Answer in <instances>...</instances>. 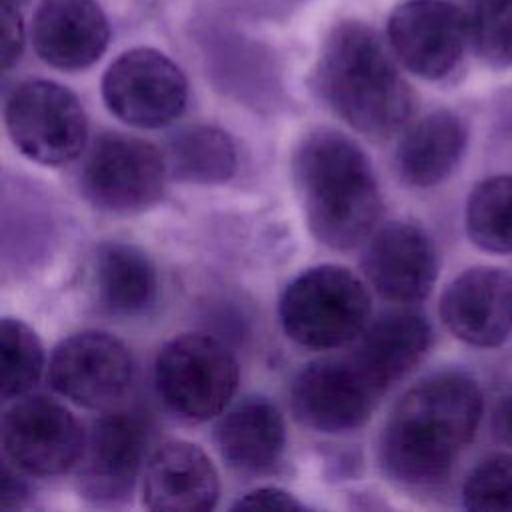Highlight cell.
<instances>
[{
  "label": "cell",
  "instance_id": "cell-6",
  "mask_svg": "<svg viewBox=\"0 0 512 512\" xmlns=\"http://www.w3.org/2000/svg\"><path fill=\"white\" fill-rule=\"evenodd\" d=\"M166 156L150 142L106 132L100 134L80 168V190L98 210L132 214L156 204L168 178Z\"/></svg>",
  "mask_w": 512,
  "mask_h": 512
},
{
  "label": "cell",
  "instance_id": "cell-13",
  "mask_svg": "<svg viewBox=\"0 0 512 512\" xmlns=\"http://www.w3.org/2000/svg\"><path fill=\"white\" fill-rule=\"evenodd\" d=\"M376 402L378 396L348 358L308 362L290 386L294 416L304 426L326 434L360 428Z\"/></svg>",
  "mask_w": 512,
  "mask_h": 512
},
{
  "label": "cell",
  "instance_id": "cell-5",
  "mask_svg": "<svg viewBox=\"0 0 512 512\" xmlns=\"http://www.w3.org/2000/svg\"><path fill=\"white\" fill-rule=\"evenodd\" d=\"M238 362L214 336L188 332L168 340L154 364L162 404L186 422L218 416L238 388Z\"/></svg>",
  "mask_w": 512,
  "mask_h": 512
},
{
  "label": "cell",
  "instance_id": "cell-30",
  "mask_svg": "<svg viewBox=\"0 0 512 512\" xmlns=\"http://www.w3.org/2000/svg\"><path fill=\"white\" fill-rule=\"evenodd\" d=\"M498 426H500V432L512 440V394L506 396L498 408Z\"/></svg>",
  "mask_w": 512,
  "mask_h": 512
},
{
  "label": "cell",
  "instance_id": "cell-21",
  "mask_svg": "<svg viewBox=\"0 0 512 512\" xmlns=\"http://www.w3.org/2000/svg\"><path fill=\"white\" fill-rule=\"evenodd\" d=\"M92 276L98 302L116 316L142 314L156 302V268L132 244L106 242L98 246Z\"/></svg>",
  "mask_w": 512,
  "mask_h": 512
},
{
  "label": "cell",
  "instance_id": "cell-3",
  "mask_svg": "<svg viewBox=\"0 0 512 512\" xmlns=\"http://www.w3.org/2000/svg\"><path fill=\"white\" fill-rule=\"evenodd\" d=\"M318 88L326 104L370 138L398 132L414 110V94L374 28L346 20L324 40Z\"/></svg>",
  "mask_w": 512,
  "mask_h": 512
},
{
  "label": "cell",
  "instance_id": "cell-24",
  "mask_svg": "<svg viewBox=\"0 0 512 512\" xmlns=\"http://www.w3.org/2000/svg\"><path fill=\"white\" fill-rule=\"evenodd\" d=\"M2 356V398L26 394L40 378L44 354L36 332L16 318H4L0 324Z\"/></svg>",
  "mask_w": 512,
  "mask_h": 512
},
{
  "label": "cell",
  "instance_id": "cell-9",
  "mask_svg": "<svg viewBox=\"0 0 512 512\" xmlns=\"http://www.w3.org/2000/svg\"><path fill=\"white\" fill-rule=\"evenodd\" d=\"M102 98L124 124L160 128L176 120L188 100L184 72L154 48L120 54L104 72Z\"/></svg>",
  "mask_w": 512,
  "mask_h": 512
},
{
  "label": "cell",
  "instance_id": "cell-14",
  "mask_svg": "<svg viewBox=\"0 0 512 512\" xmlns=\"http://www.w3.org/2000/svg\"><path fill=\"white\" fill-rule=\"evenodd\" d=\"M362 270L386 300L400 304L420 302L436 282V248L420 226L388 222L370 234Z\"/></svg>",
  "mask_w": 512,
  "mask_h": 512
},
{
  "label": "cell",
  "instance_id": "cell-16",
  "mask_svg": "<svg viewBox=\"0 0 512 512\" xmlns=\"http://www.w3.org/2000/svg\"><path fill=\"white\" fill-rule=\"evenodd\" d=\"M220 496L214 464L196 444H162L146 462L142 504L154 512H206Z\"/></svg>",
  "mask_w": 512,
  "mask_h": 512
},
{
  "label": "cell",
  "instance_id": "cell-29",
  "mask_svg": "<svg viewBox=\"0 0 512 512\" xmlns=\"http://www.w3.org/2000/svg\"><path fill=\"white\" fill-rule=\"evenodd\" d=\"M16 472L18 470L6 460L2 466V488H0V500H2L4 510L20 508L24 504V500L28 498V488Z\"/></svg>",
  "mask_w": 512,
  "mask_h": 512
},
{
  "label": "cell",
  "instance_id": "cell-17",
  "mask_svg": "<svg viewBox=\"0 0 512 512\" xmlns=\"http://www.w3.org/2000/svg\"><path fill=\"white\" fill-rule=\"evenodd\" d=\"M110 26L94 0H42L32 20L36 54L60 70H82L106 50Z\"/></svg>",
  "mask_w": 512,
  "mask_h": 512
},
{
  "label": "cell",
  "instance_id": "cell-15",
  "mask_svg": "<svg viewBox=\"0 0 512 512\" xmlns=\"http://www.w3.org/2000/svg\"><path fill=\"white\" fill-rule=\"evenodd\" d=\"M444 326L462 342L492 348L512 332V274L476 266L454 278L442 294Z\"/></svg>",
  "mask_w": 512,
  "mask_h": 512
},
{
  "label": "cell",
  "instance_id": "cell-27",
  "mask_svg": "<svg viewBox=\"0 0 512 512\" xmlns=\"http://www.w3.org/2000/svg\"><path fill=\"white\" fill-rule=\"evenodd\" d=\"M24 48V26L16 4L2 2V68L14 66Z\"/></svg>",
  "mask_w": 512,
  "mask_h": 512
},
{
  "label": "cell",
  "instance_id": "cell-1",
  "mask_svg": "<svg viewBox=\"0 0 512 512\" xmlns=\"http://www.w3.org/2000/svg\"><path fill=\"white\" fill-rule=\"evenodd\" d=\"M482 416L478 384L462 372H440L412 386L392 408L378 440L382 470L406 486L444 480Z\"/></svg>",
  "mask_w": 512,
  "mask_h": 512
},
{
  "label": "cell",
  "instance_id": "cell-26",
  "mask_svg": "<svg viewBox=\"0 0 512 512\" xmlns=\"http://www.w3.org/2000/svg\"><path fill=\"white\" fill-rule=\"evenodd\" d=\"M462 500L468 510L512 512V456L480 462L464 482Z\"/></svg>",
  "mask_w": 512,
  "mask_h": 512
},
{
  "label": "cell",
  "instance_id": "cell-18",
  "mask_svg": "<svg viewBox=\"0 0 512 512\" xmlns=\"http://www.w3.org/2000/svg\"><path fill=\"white\" fill-rule=\"evenodd\" d=\"M430 340L432 330L422 314L412 310L388 312L366 326L348 360L380 398L420 364Z\"/></svg>",
  "mask_w": 512,
  "mask_h": 512
},
{
  "label": "cell",
  "instance_id": "cell-28",
  "mask_svg": "<svg viewBox=\"0 0 512 512\" xmlns=\"http://www.w3.org/2000/svg\"><path fill=\"white\" fill-rule=\"evenodd\" d=\"M236 508H262V510H302L306 508L296 496L290 492L276 488V486H264L256 488L252 492H246L242 498L236 500L232 506Z\"/></svg>",
  "mask_w": 512,
  "mask_h": 512
},
{
  "label": "cell",
  "instance_id": "cell-7",
  "mask_svg": "<svg viewBox=\"0 0 512 512\" xmlns=\"http://www.w3.org/2000/svg\"><path fill=\"white\" fill-rule=\"evenodd\" d=\"M4 118L14 146L42 166L74 160L88 138V118L80 100L52 80L20 82L6 100Z\"/></svg>",
  "mask_w": 512,
  "mask_h": 512
},
{
  "label": "cell",
  "instance_id": "cell-8",
  "mask_svg": "<svg viewBox=\"0 0 512 512\" xmlns=\"http://www.w3.org/2000/svg\"><path fill=\"white\" fill-rule=\"evenodd\" d=\"M2 450L18 472L58 476L80 462L86 434L74 414L46 396H22L2 416Z\"/></svg>",
  "mask_w": 512,
  "mask_h": 512
},
{
  "label": "cell",
  "instance_id": "cell-12",
  "mask_svg": "<svg viewBox=\"0 0 512 512\" xmlns=\"http://www.w3.org/2000/svg\"><path fill=\"white\" fill-rule=\"evenodd\" d=\"M148 428L136 412H108L86 434L78 462V488L94 504L114 506L130 498L136 484Z\"/></svg>",
  "mask_w": 512,
  "mask_h": 512
},
{
  "label": "cell",
  "instance_id": "cell-31",
  "mask_svg": "<svg viewBox=\"0 0 512 512\" xmlns=\"http://www.w3.org/2000/svg\"><path fill=\"white\" fill-rule=\"evenodd\" d=\"M2 2H8V4H18V2H22V0H2Z\"/></svg>",
  "mask_w": 512,
  "mask_h": 512
},
{
  "label": "cell",
  "instance_id": "cell-23",
  "mask_svg": "<svg viewBox=\"0 0 512 512\" xmlns=\"http://www.w3.org/2000/svg\"><path fill=\"white\" fill-rule=\"evenodd\" d=\"M470 240L488 252H512V176L480 182L466 204Z\"/></svg>",
  "mask_w": 512,
  "mask_h": 512
},
{
  "label": "cell",
  "instance_id": "cell-25",
  "mask_svg": "<svg viewBox=\"0 0 512 512\" xmlns=\"http://www.w3.org/2000/svg\"><path fill=\"white\" fill-rule=\"evenodd\" d=\"M466 12L468 48L494 68L512 66V0H472Z\"/></svg>",
  "mask_w": 512,
  "mask_h": 512
},
{
  "label": "cell",
  "instance_id": "cell-10",
  "mask_svg": "<svg viewBox=\"0 0 512 512\" xmlns=\"http://www.w3.org/2000/svg\"><path fill=\"white\" fill-rule=\"evenodd\" d=\"M134 362L116 336L86 330L62 340L48 364L52 388L84 408H110L130 388Z\"/></svg>",
  "mask_w": 512,
  "mask_h": 512
},
{
  "label": "cell",
  "instance_id": "cell-4",
  "mask_svg": "<svg viewBox=\"0 0 512 512\" xmlns=\"http://www.w3.org/2000/svg\"><path fill=\"white\" fill-rule=\"evenodd\" d=\"M278 310L290 340L312 350H334L366 330L370 294L352 270L320 264L306 268L284 288Z\"/></svg>",
  "mask_w": 512,
  "mask_h": 512
},
{
  "label": "cell",
  "instance_id": "cell-20",
  "mask_svg": "<svg viewBox=\"0 0 512 512\" xmlns=\"http://www.w3.org/2000/svg\"><path fill=\"white\" fill-rule=\"evenodd\" d=\"M464 148V122L446 110L432 112L402 136L396 150L398 174L412 186H434L452 174Z\"/></svg>",
  "mask_w": 512,
  "mask_h": 512
},
{
  "label": "cell",
  "instance_id": "cell-2",
  "mask_svg": "<svg viewBox=\"0 0 512 512\" xmlns=\"http://www.w3.org/2000/svg\"><path fill=\"white\" fill-rule=\"evenodd\" d=\"M292 176L310 232L348 250L376 228L382 198L364 150L338 130H312L294 150Z\"/></svg>",
  "mask_w": 512,
  "mask_h": 512
},
{
  "label": "cell",
  "instance_id": "cell-11",
  "mask_svg": "<svg viewBox=\"0 0 512 512\" xmlns=\"http://www.w3.org/2000/svg\"><path fill=\"white\" fill-rule=\"evenodd\" d=\"M388 42L406 70L440 80L468 48L466 12L448 0H406L388 18Z\"/></svg>",
  "mask_w": 512,
  "mask_h": 512
},
{
  "label": "cell",
  "instance_id": "cell-22",
  "mask_svg": "<svg viewBox=\"0 0 512 512\" xmlns=\"http://www.w3.org/2000/svg\"><path fill=\"white\" fill-rule=\"evenodd\" d=\"M166 164L174 180L184 184H222L238 166L232 138L216 126H186L174 132L166 144Z\"/></svg>",
  "mask_w": 512,
  "mask_h": 512
},
{
  "label": "cell",
  "instance_id": "cell-19",
  "mask_svg": "<svg viewBox=\"0 0 512 512\" xmlns=\"http://www.w3.org/2000/svg\"><path fill=\"white\" fill-rule=\"evenodd\" d=\"M214 436L222 460L244 474L272 470L286 444L282 412L262 396L240 400L218 422Z\"/></svg>",
  "mask_w": 512,
  "mask_h": 512
}]
</instances>
